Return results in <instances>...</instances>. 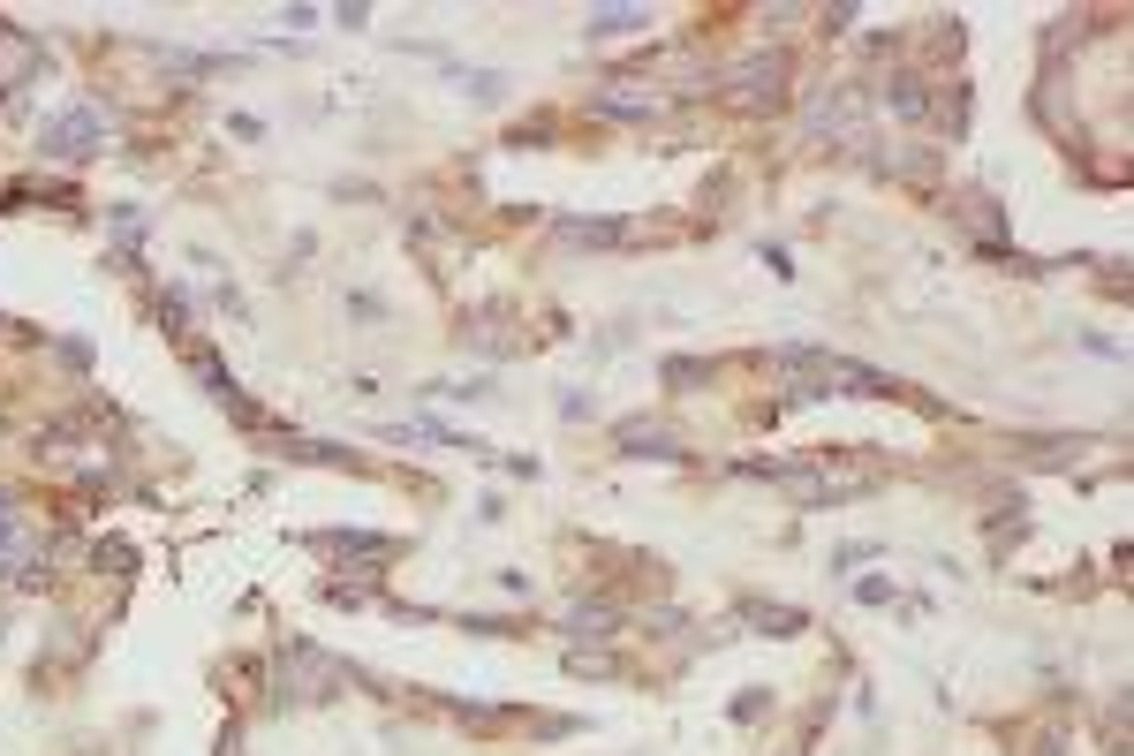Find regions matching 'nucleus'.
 Here are the masks:
<instances>
[{
	"mask_svg": "<svg viewBox=\"0 0 1134 756\" xmlns=\"http://www.w3.org/2000/svg\"><path fill=\"white\" fill-rule=\"evenodd\" d=\"M628 454H673V431H658V424H620L613 431Z\"/></svg>",
	"mask_w": 1134,
	"mask_h": 756,
	"instance_id": "1",
	"label": "nucleus"
},
{
	"mask_svg": "<svg viewBox=\"0 0 1134 756\" xmlns=\"http://www.w3.org/2000/svg\"><path fill=\"white\" fill-rule=\"evenodd\" d=\"M741 613H749L756 628H779V636H794V628H802V613H794V605H787V613H779V605H756V598H749V605H741Z\"/></svg>",
	"mask_w": 1134,
	"mask_h": 756,
	"instance_id": "2",
	"label": "nucleus"
},
{
	"mask_svg": "<svg viewBox=\"0 0 1134 756\" xmlns=\"http://www.w3.org/2000/svg\"><path fill=\"white\" fill-rule=\"evenodd\" d=\"M598 106H605V114H658V99H643V91H636V84H620V91H605V99H598Z\"/></svg>",
	"mask_w": 1134,
	"mask_h": 756,
	"instance_id": "3",
	"label": "nucleus"
},
{
	"mask_svg": "<svg viewBox=\"0 0 1134 756\" xmlns=\"http://www.w3.org/2000/svg\"><path fill=\"white\" fill-rule=\"evenodd\" d=\"M636 8H613V16H605V8H598V16H590V38H620V31H636Z\"/></svg>",
	"mask_w": 1134,
	"mask_h": 756,
	"instance_id": "4",
	"label": "nucleus"
}]
</instances>
